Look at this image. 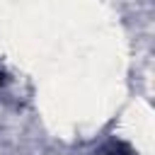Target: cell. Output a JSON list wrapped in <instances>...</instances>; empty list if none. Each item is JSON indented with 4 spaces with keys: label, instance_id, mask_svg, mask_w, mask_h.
Here are the masks:
<instances>
[{
    "label": "cell",
    "instance_id": "cell-2",
    "mask_svg": "<svg viewBox=\"0 0 155 155\" xmlns=\"http://www.w3.org/2000/svg\"><path fill=\"white\" fill-rule=\"evenodd\" d=\"M0 80H2V78H0Z\"/></svg>",
    "mask_w": 155,
    "mask_h": 155
},
{
    "label": "cell",
    "instance_id": "cell-1",
    "mask_svg": "<svg viewBox=\"0 0 155 155\" xmlns=\"http://www.w3.org/2000/svg\"><path fill=\"white\" fill-rule=\"evenodd\" d=\"M111 155H128V153H111Z\"/></svg>",
    "mask_w": 155,
    "mask_h": 155
}]
</instances>
